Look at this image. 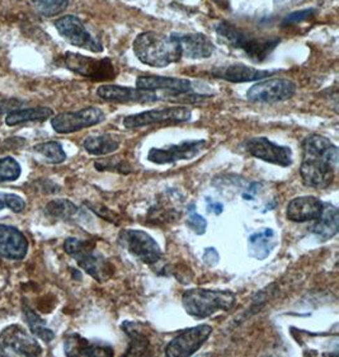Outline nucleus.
<instances>
[{
  "label": "nucleus",
  "mask_w": 339,
  "mask_h": 357,
  "mask_svg": "<svg viewBox=\"0 0 339 357\" xmlns=\"http://www.w3.org/2000/svg\"><path fill=\"white\" fill-rule=\"evenodd\" d=\"M338 146L323 135L311 134L303 142L300 174L305 186L324 190L331 186L338 169Z\"/></svg>",
  "instance_id": "obj_1"
},
{
  "label": "nucleus",
  "mask_w": 339,
  "mask_h": 357,
  "mask_svg": "<svg viewBox=\"0 0 339 357\" xmlns=\"http://www.w3.org/2000/svg\"><path fill=\"white\" fill-rule=\"evenodd\" d=\"M215 31L221 43L255 63H263L281 43L278 37L255 36L229 21L219 22Z\"/></svg>",
  "instance_id": "obj_2"
},
{
  "label": "nucleus",
  "mask_w": 339,
  "mask_h": 357,
  "mask_svg": "<svg viewBox=\"0 0 339 357\" xmlns=\"http://www.w3.org/2000/svg\"><path fill=\"white\" fill-rule=\"evenodd\" d=\"M134 52L142 64L151 68H165L179 63L182 59L181 47L173 35L148 31L135 38Z\"/></svg>",
  "instance_id": "obj_3"
},
{
  "label": "nucleus",
  "mask_w": 339,
  "mask_h": 357,
  "mask_svg": "<svg viewBox=\"0 0 339 357\" xmlns=\"http://www.w3.org/2000/svg\"><path fill=\"white\" fill-rule=\"evenodd\" d=\"M236 296L229 290L190 289L182 295V305L187 314L196 319L210 318L218 312H227L235 305Z\"/></svg>",
  "instance_id": "obj_4"
},
{
  "label": "nucleus",
  "mask_w": 339,
  "mask_h": 357,
  "mask_svg": "<svg viewBox=\"0 0 339 357\" xmlns=\"http://www.w3.org/2000/svg\"><path fill=\"white\" fill-rule=\"evenodd\" d=\"M64 250L77 261L80 268L98 282H105L112 276V264L96 250L91 242L80 241L78 238H68L64 242Z\"/></svg>",
  "instance_id": "obj_5"
},
{
  "label": "nucleus",
  "mask_w": 339,
  "mask_h": 357,
  "mask_svg": "<svg viewBox=\"0 0 339 357\" xmlns=\"http://www.w3.org/2000/svg\"><path fill=\"white\" fill-rule=\"evenodd\" d=\"M192 117L191 109L186 106L158 108L140 114H130L123 119V126L126 129H142L154 125H176L190 121Z\"/></svg>",
  "instance_id": "obj_6"
},
{
  "label": "nucleus",
  "mask_w": 339,
  "mask_h": 357,
  "mask_svg": "<svg viewBox=\"0 0 339 357\" xmlns=\"http://www.w3.org/2000/svg\"><path fill=\"white\" fill-rule=\"evenodd\" d=\"M61 61L66 69L93 80H112L119 74L111 59L98 60L80 54L66 52Z\"/></svg>",
  "instance_id": "obj_7"
},
{
  "label": "nucleus",
  "mask_w": 339,
  "mask_h": 357,
  "mask_svg": "<svg viewBox=\"0 0 339 357\" xmlns=\"http://www.w3.org/2000/svg\"><path fill=\"white\" fill-rule=\"evenodd\" d=\"M43 349L26 329L12 324L0 333V355L3 356H40Z\"/></svg>",
  "instance_id": "obj_8"
},
{
  "label": "nucleus",
  "mask_w": 339,
  "mask_h": 357,
  "mask_svg": "<svg viewBox=\"0 0 339 357\" xmlns=\"http://www.w3.org/2000/svg\"><path fill=\"white\" fill-rule=\"evenodd\" d=\"M120 242L135 257L149 266H156L163 258V252L156 239L142 230L125 229L120 233Z\"/></svg>",
  "instance_id": "obj_9"
},
{
  "label": "nucleus",
  "mask_w": 339,
  "mask_h": 357,
  "mask_svg": "<svg viewBox=\"0 0 339 357\" xmlns=\"http://www.w3.org/2000/svg\"><path fill=\"white\" fill-rule=\"evenodd\" d=\"M296 93V84L287 79H262L259 83L250 86L247 92L248 100L253 103L273 105L290 100Z\"/></svg>",
  "instance_id": "obj_10"
},
{
  "label": "nucleus",
  "mask_w": 339,
  "mask_h": 357,
  "mask_svg": "<svg viewBox=\"0 0 339 357\" xmlns=\"http://www.w3.org/2000/svg\"><path fill=\"white\" fill-rule=\"evenodd\" d=\"M106 120V114L98 107H86L75 112H63L51 120V126L59 134H73L88 129Z\"/></svg>",
  "instance_id": "obj_11"
},
{
  "label": "nucleus",
  "mask_w": 339,
  "mask_h": 357,
  "mask_svg": "<svg viewBox=\"0 0 339 357\" xmlns=\"http://www.w3.org/2000/svg\"><path fill=\"white\" fill-rule=\"evenodd\" d=\"M207 148V142L188 140L179 144H172L163 148H153L148 153V160L154 165H174L179 160H191L198 157Z\"/></svg>",
  "instance_id": "obj_12"
},
{
  "label": "nucleus",
  "mask_w": 339,
  "mask_h": 357,
  "mask_svg": "<svg viewBox=\"0 0 339 357\" xmlns=\"http://www.w3.org/2000/svg\"><path fill=\"white\" fill-rule=\"evenodd\" d=\"M212 333V327L209 324H199L192 328L184 329L174 337L165 347V355L170 357H188L196 354Z\"/></svg>",
  "instance_id": "obj_13"
},
{
  "label": "nucleus",
  "mask_w": 339,
  "mask_h": 357,
  "mask_svg": "<svg viewBox=\"0 0 339 357\" xmlns=\"http://www.w3.org/2000/svg\"><path fill=\"white\" fill-rule=\"evenodd\" d=\"M59 33L68 43L92 52H102L103 45L86 29L84 23L75 15H64L55 22Z\"/></svg>",
  "instance_id": "obj_14"
},
{
  "label": "nucleus",
  "mask_w": 339,
  "mask_h": 357,
  "mask_svg": "<svg viewBox=\"0 0 339 357\" xmlns=\"http://www.w3.org/2000/svg\"><path fill=\"white\" fill-rule=\"evenodd\" d=\"M244 149L249 155L258 158L269 165L290 167L294 162L292 151L286 145H278L267 137H252L244 143Z\"/></svg>",
  "instance_id": "obj_15"
},
{
  "label": "nucleus",
  "mask_w": 339,
  "mask_h": 357,
  "mask_svg": "<svg viewBox=\"0 0 339 357\" xmlns=\"http://www.w3.org/2000/svg\"><path fill=\"white\" fill-rule=\"evenodd\" d=\"M97 96L100 100L119 105H148L160 100V97L154 92L114 84H103L98 86Z\"/></svg>",
  "instance_id": "obj_16"
},
{
  "label": "nucleus",
  "mask_w": 339,
  "mask_h": 357,
  "mask_svg": "<svg viewBox=\"0 0 339 357\" xmlns=\"http://www.w3.org/2000/svg\"><path fill=\"white\" fill-rule=\"evenodd\" d=\"M136 88L150 92H162L168 97H181V96H192L193 86L191 80L170 77H159V75H142L136 79Z\"/></svg>",
  "instance_id": "obj_17"
},
{
  "label": "nucleus",
  "mask_w": 339,
  "mask_h": 357,
  "mask_svg": "<svg viewBox=\"0 0 339 357\" xmlns=\"http://www.w3.org/2000/svg\"><path fill=\"white\" fill-rule=\"evenodd\" d=\"M172 35L177 40L182 52V57H187L191 60H204L211 56L215 51V46L211 43V40L204 33L173 32Z\"/></svg>",
  "instance_id": "obj_18"
},
{
  "label": "nucleus",
  "mask_w": 339,
  "mask_h": 357,
  "mask_svg": "<svg viewBox=\"0 0 339 357\" xmlns=\"http://www.w3.org/2000/svg\"><path fill=\"white\" fill-rule=\"evenodd\" d=\"M29 241L21 230L0 224V257L20 261L27 256Z\"/></svg>",
  "instance_id": "obj_19"
},
{
  "label": "nucleus",
  "mask_w": 339,
  "mask_h": 357,
  "mask_svg": "<svg viewBox=\"0 0 339 357\" xmlns=\"http://www.w3.org/2000/svg\"><path fill=\"white\" fill-rule=\"evenodd\" d=\"M211 75L229 83H248L271 78L272 75H275V72L258 70L246 64H229L212 69Z\"/></svg>",
  "instance_id": "obj_20"
},
{
  "label": "nucleus",
  "mask_w": 339,
  "mask_h": 357,
  "mask_svg": "<svg viewBox=\"0 0 339 357\" xmlns=\"http://www.w3.org/2000/svg\"><path fill=\"white\" fill-rule=\"evenodd\" d=\"M324 202L315 196H300L291 200L286 208V216L291 222H306L318 220L323 213Z\"/></svg>",
  "instance_id": "obj_21"
},
{
  "label": "nucleus",
  "mask_w": 339,
  "mask_h": 357,
  "mask_svg": "<svg viewBox=\"0 0 339 357\" xmlns=\"http://www.w3.org/2000/svg\"><path fill=\"white\" fill-rule=\"evenodd\" d=\"M65 355L68 356H112V346L102 342H92L79 335L66 337Z\"/></svg>",
  "instance_id": "obj_22"
},
{
  "label": "nucleus",
  "mask_w": 339,
  "mask_h": 357,
  "mask_svg": "<svg viewBox=\"0 0 339 357\" xmlns=\"http://www.w3.org/2000/svg\"><path fill=\"white\" fill-rule=\"evenodd\" d=\"M338 208L332 204H324L323 213L320 215L317 224L311 228V233L318 238L319 241L325 242L332 239L338 234Z\"/></svg>",
  "instance_id": "obj_23"
},
{
  "label": "nucleus",
  "mask_w": 339,
  "mask_h": 357,
  "mask_svg": "<svg viewBox=\"0 0 339 357\" xmlns=\"http://www.w3.org/2000/svg\"><path fill=\"white\" fill-rule=\"evenodd\" d=\"M121 146V137L116 134H100L85 137L83 148L91 155H107L119 151Z\"/></svg>",
  "instance_id": "obj_24"
},
{
  "label": "nucleus",
  "mask_w": 339,
  "mask_h": 357,
  "mask_svg": "<svg viewBox=\"0 0 339 357\" xmlns=\"http://www.w3.org/2000/svg\"><path fill=\"white\" fill-rule=\"evenodd\" d=\"M249 252L252 257L257 259H264L269 256V253L275 248V231L273 229L264 228L261 231L248 238Z\"/></svg>",
  "instance_id": "obj_25"
},
{
  "label": "nucleus",
  "mask_w": 339,
  "mask_h": 357,
  "mask_svg": "<svg viewBox=\"0 0 339 357\" xmlns=\"http://www.w3.org/2000/svg\"><path fill=\"white\" fill-rule=\"evenodd\" d=\"M122 329L128 336V350L126 351V355H146L150 342L146 335L142 332V329L134 321H123Z\"/></svg>",
  "instance_id": "obj_26"
},
{
  "label": "nucleus",
  "mask_w": 339,
  "mask_h": 357,
  "mask_svg": "<svg viewBox=\"0 0 339 357\" xmlns=\"http://www.w3.org/2000/svg\"><path fill=\"white\" fill-rule=\"evenodd\" d=\"M52 109L49 107L26 108V109H15L10 111L6 117L8 126L21 125L24 122H43L49 120L52 116Z\"/></svg>",
  "instance_id": "obj_27"
},
{
  "label": "nucleus",
  "mask_w": 339,
  "mask_h": 357,
  "mask_svg": "<svg viewBox=\"0 0 339 357\" xmlns=\"http://www.w3.org/2000/svg\"><path fill=\"white\" fill-rule=\"evenodd\" d=\"M23 314H24V319L27 321L31 332L36 337L41 338L45 342H50V341L54 340L55 333L51 329L46 327L45 319H43L40 315L37 314L33 309H31L29 305H24L23 307Z\"/></svg>",
  "instance_id": "obj_28"
},
{
  "label": "nucleus",
  "mask_w": 339,
  "mask_h": 357,
  "mask_svg": "<svg viewBox=\"0 0 339 357\" xmlns=\"http://www.w3.org/2000/svg\"><path fill=\"white\" fill-rule=\"evenodd\" d=\"M45 211H46V214L52 216V218L61 219V220H69V219L78 214L79 208L71 201L65 200V199H57V200H52L49 202L46 205Z\"/></svg>",
  "instance_id": "obj_29"
},
{
  "label": "nucleus",
  "mask_w": 339,
  "mask_h": 357,
  "mask_svg": "<svg viewBox=\"0 0 339 357\" xmlns=\"http://www.w3.org/2000/svg\"><path fill=\"white\" fill-rule=\"evenodd\" d=\"M35 151L41 154L51 165H61L66 160V153L61 144L57 142L38 144L35 146Z\"/></svg>",
  "instance_id": "obj_30"
},
{
  "label": "nucleus",
  "mask_w": 339,
  "mask_h": 357,
  "mask_svg": "<svg viewBox=\"0 0 339 357\" xmlns=\"http://www.w3.org/2000/svg\"><path fill=\"white\" fill-rule=\"evenodd\" d=\"M21 165L13 158L6 157L0 159V183L13 182L21 177Z\"/></svg>",
  "instance_id": "obj_31"
},
{
  "label": "nucleus",
  "mask_w": 339,
  "mask_h": 357,
  "mask_svg": "<svg viewBox=\"0 0 339 357\" xmlns=\"http://www.w3.org/2000/svg\"><path fill=\"white\" fill-rule=\"evenodd\" d=\"M36 9L46 17H54L64 12L69 0H32Z\"/></svg>",
  "instance_id": "obj_32"
},
{
  "label": "nucleus",
  "mask_w": 339,
  "mask_h": 357,
  "mask_svg": "<svg viewBox=\"0 0 339 357\" xmlns=\"http://www.w3.org/2000/svg\"><path fill=\"white\" fill-rule=\"evenodd\" d=\"M94 167L100 172L110 171L117 172L120 174L126 176L133 172L131 165L128 162L122 160L120 158H108V159H100L94 163Z\"/></svg>",
  "instance_id": "obj_33"
},
{
  "label": "nucleus",
  "mask_w": 339,
  "mask_h": 357,
  "mask_svg": "<svg viewBox=\"0 0 339 357\" xmlns=\"http://www.w3.org/2000/svg\"><path fill=\"white\" fill-rule=\"evenodd\" d=\"M187 213H188V218H187L188 228H191L197 236H204L207 230V220L202 215L198 214L193 204L187 208Z\"/></svg>",
  "instance_id": "obj_34"
},
{
  "label": "nucleus",
  "mask_w": 339,
  "mask_h": 357,
  "mask_svg": "<svg viewBox=\"0 0 339 357\" xmlns=\"http://www.w3.org/2000/svg\"><path fill=\"white\" fill-rule=\"evenodd\" d=\"M26 207L24 200L15 193H0V210L9 208L13 213H21Z\"/></svg>",
  "instance_id": "obj_35"
},
{
  "label": "nucleus",
  "mask_w": 339,
  "mask_h": 357,
  "mask_svg": "<svg viewBox=\"0 0 339 357\" xmlns=\"http://www.w3.org/2000/svg\"><path fill=\"white\" fill-rule=\"evenodd\" d=\"M315 13H317L315 9H304V10L292 12V13H290L283 20V24H289L290 26V24H296V23L308 21V20H310L311 17H314Z\"/></svg>",
  "instance_id": "obj_36"
},
{
  "label": "nucleus",
  "mask_w": 339,
  "mask_h": 357,
  "mask_svg": "<svg viewBox=\"0 0 339 357\" xmlns=\"http://www.w3.org/2000/svg\"><path fill=\"white\" fill-rule=\"evenodd\" d=\"M89 208L94 211L96 214L99 215L100 218H103V219H106L108 222H116V215L113 214L112 211H110L107 207L100 206V205H88Z\"/></svg>",
  "instance_id": "obj_37"
},
{
  "label": "nucleus",
  "mask_w": 339,
  "mask_h": 357,
  "mask_svg": "<svg viewBox=\"0 0 339 357\" xmlns=\"http://www.w3.org/2000/svg\"><path fill=\"white\" fill-rule=\"evenodd\" d=\"M206 202H207V213H213L215 215H221L224 211V205L221 202H216L212 200L211 197H206Z\"/></svg>",
  "instance_id": "obj_38"
},
{
  "label": "nucleus",
  "mask_w": 339,
  "mask_h": 357,
  "mask_svg": "<svg viewBox=\"0 0 339 357\" xmlns=\"http://www.w3.org/2000/svg\"><path fill=\"white\" fill-rule=\"evenodd\" d=\"M204 261H205V264L215 266V264L219 262V253H218V250H215V248H207V250H205Z\"/></svg>",
  "instance_id": "obj_39"
},
{
  "label": "nucleus",
  "mask_w": 339,
  "mask_h": 357,
  "mask_svg": "<svg viewBox=\"0 0 339 357\" xmlns=\"http://www.w3.org/2000/svg\"><path fill=\"white\" fill-rule=\"evenodd\" d=\"M261 183H252L250 186L248 187L247 191L241 195V197L244 199V200L248 201H253L255 199V196H257V193L259 191V188H261Z\"/></svg>",
  "instance_id": "obj_40"
},
{
  "label": "nucleus",
  "mask_w": 339,
  "mask_h": 357,
  "mask_svg": "<svg viewBox=\"0 0 339 357\" xmlns=\"http://www.w3.org/2000/svg\"><path fill=\"white\" fill-rule=\"evenodd\" d=\"M216 4H219V6H223L224 4V0H213Z\"/></svg>",
  "instance_id": "obj_41"
}]
</instances>
